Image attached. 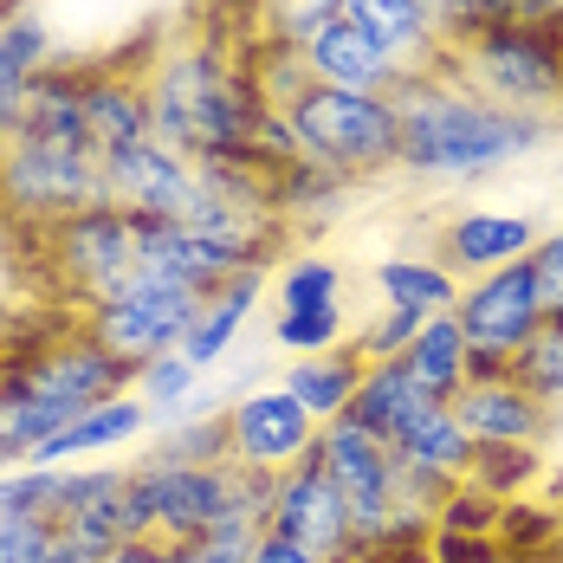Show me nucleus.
Listing matches in <instances>:
<instances>
[{
    "instance_id": "obj_1",
    "label": "nucleus",
    "mask_w": 563,
    "mask_h": 563,
    "mask_svg": "<svg viewBox=\"0 0 563 563\" xmlns=\"http://www.w3.org/2000/svg\"><path fill=\"white\" fill-rule=\"evenodd\" d=\"M395 117H401V163L395 175L428 181V188H466L486 175L538 156L563 123L558 117L506 111L460 85L448 65L441 71H408L395 85Z\"/></svg>"
},
{
    "instance_id": "obj_2",
    "label": "nucleus",
    "mask_w": 563,
    "mask_h": 563,
    "mask_svg": "<svg viewBox=\"0 0 563 563\" xmlns=\"http://www.w3.org/2000/svg\"><path fill=\"white\" fill-rule=\"evenodd\" d=\"M150 91V123L188 163H260V123L266 98L246 71V58L208 40H181L143 71ZM266 169V163H260Z\"/></svg>"
},
{
    "instance_id": "obj_3",
    "label": "nucleus",
    "mask_w": 563,
    "mask_h": 563,
    "mask_svg": "<svg viewBox=\"0 0 563 563\" xmlns=\"http://www.w3.org/2000/svg\"><path fill=\"white\" fill-rule=\"evenodd\" d=\"M91 208H117L104 156L85 143H46V136H7L0 143V214L33 233L91 214Z\"/></svg>"
},
{
    "instance_id": "obj_4",
    "label": "nucleus",
    "mask_w": 563,
    "mask_h": 563,
    "mask_svg": "<svg viewBox=\"0 0 563 563\" xmlns=\"http://www.w3.org/2000/svg\"><path fill=\"white\" fill-rule=\"evenodd\" d=\"M448 71L479 98L531 117H563V33L538 20H506L473 46L448 53Z\"/></svg>"
},
{
    "instance_id": "obj_5",
    "label": "nucleus",
    "mask_w": 563,
    "mask_h": 563,
    "mask_svg": "<svg viewBox=\"0 0 563 563\" xmlns=\"http://www.w3.org/2000/svg\"><path fill=\"white\" fill-rule=\"evenodd\" d=\"M285 117H291V130H298L305 163H318V169L369 181V175H389L395 163H401V117H395V98H363V91L311 85Z\"/></svg>"
},
{
    "instance_id": "obj_6",
    "label": "nucleus",
    "mask_w": 563,
    "mask_h": 563,
    "mask_svg": "<svg viewBox=\"0 0 563 563\" xmlns=\"http://www.w3.org/2000/svg\"><path fill=\"white\" fill-rule=\"evenodd\" d=\"M201 298H208V291H188V285H169V279L136 273L123 291L98 298V305H85V331L104 343L117 363L143 369L150 356L181 350L188 324H195V311H201Z\"/></svg>"
},
{
    "instance_id": "obj_7",
    "label": "nucleus",
    "mask_w": 563,
    "mask_h": 563,
    "mask_svg": "<svg viewBox=\"0 0 563 563\" xmlns=\"http://www.w3.org/2000/svg\"><path fill=\"white\" fill-rule=\"evenodd\" d=\"M143 233L150 221L130 208H91V214L46 227V260L85 305H98L143 273Z\"/></svg>"
},
{
    "instance_id": "obj_8",
    "label": "nucleus",
    "mask_w": 563,
    "mask_h": 563,
    "mask_svg": "<svg viewBox=\"0 0 563 563\" xmlns=\"http://www.w3.org/2000/svg\"><path fill=\"white\" fill-rule=\"evenodd\" d=\"M460 331H466V350L473 356H493V363H511L531 350V338L544 331V311L531 298V279H525V260L518 266H499V273H479V279L460 285V305H453Z\"/></svg>"
},
{
    "instance_id": "obj_9",
    "label": "nucleus",
    "mask_w": 563,
    "mask_h": 563,
    "mask_svg": "<svg viewBox=\"0 0 563 563\" xmlns=\"http://www.w3.org/2000/svg\"><path fill=\"white\" fill-rule=\"evenodd\" d=\"M104 175H111V201L143 214V221H175L188 227V214L201 208L208 181H201V163L175 156L163 136H143L130 150H111L104 156Z\"/></svg>"
},
{
    "instance_id": "obj_10",
    "label": "nucleus",
    "mask_w": 563,
    "mask_h": 563,
    "mask_svg": "<svg viewBox=\"0 0 563 563\" xmlns=\"http://www.w3.org/2000/svg\"><path fill=\"white\" fill-rule=\"evenodd\" d=\"M7 369H13L26 389H40L46 401L71 408V415H85V408H98V401L123 395L130 389V376H136V369L117 363L91 331H78V338H65V343H46V350H26V356H13Z\"/></svg>"
},
{
    "instance_id": "obj_11",
    "label": "nucleus",
    "mask_w": 563,
    "mask_h": 563,
    "mask_svg": "<svg viewBox=\"0 0 563 563\" xmlns=\"http://www.w3.org/2000/svg\"><path fill=\"white\" fill-rule=\"evenodd\" d=\"M273 531L318 551L331 563H356V544H350V499L331 486V473L305 453L298 466H285L273 479Z\"/></svg>"
},
{
    "instance_id": "obj_12",
    "label": "nucleus",
    "mask_w": 563,
    "mask_h": 563,
    "mask_svg": "<svg viewBox=\"0 0 563 563\" xmlns=\"http://www.w3.org/2000/svg\"><path fill=\"white\" fill-rule=\"evenodd\" d=\"M227 441H233L240 466L285 473V466H298L305 453L318 448V421L305 415L298 395H285L273 383V389H246L227 401Z\"/></svg>"
},
{
    "instance_id": "obj_13",
    "label": "nucleus",
    "mask_w": 563,
    "mask_h": 563,
    "mask_svg": "<svg viewBox=\"0 0 563 563\" xmlns=\"http://www.w3.org/2000/svg\"><path fill=\"white\" fill-rule=\"evenodd\" d=\"M453 415H460V428L479 448H551V434H558V408L538 389H525L518 369L511 376H486V383H466V389L453 395Z\"/></svg>"
},
{
    "instance_id": "obj_14",
    "label": "nucleus",
    "mask_w": 563,
    "mask_h": 563,
    "mask_svg": "<svg viewBox=\"0 0 563 563\" xmlns=\"http://www.w3.org/2000/svg\"><path fill=\"white\" fill-rule=\"evenodd\" d=\"M544 227L518 208H453L441 233H434V260L448 266L453 279H479V273H499V266H518L531 246H538Z\"/></svg>"
},
{
    "instance_id": "obj_15",
    "label": "nucleus",
    "mask_w": 563,
    "mask_h": 563,
    "mask_svg": "<svg viewBox=\"0 0 563 563\" xmlns=\"http://www.w3.org/2000/svg\"><path fill=\"white\" fill-rule=\"evenodd\" d=\"M136 486L150 499L156 538H169V544H188V538L227 525V466H156V460H136Z\"/></svg>"
},
{
    "instance_id": "obj_16",
    "label": "nucleus",
    "mask_w": 563,
    "mask_h": 563,
    "mask_svg": "<svg viewBox=\"0 0 563 563\" xmlns=\"http://www.w3.org/2000/svg\"><path fill=\"white\" fill-rule=\"evenodd\" d=\"M305 71H311V85L363 91V98H395V85L408 78L401 58H395L376 33H363L356 20H343V13L305 46Z\"/></svg>"
},
{
    "instance_id": "obj_17",
    "label": "nucleus",
    "mask_w": 563,
    "mask_h": 563,
    "mask_svg": "<svg viewBox=\"0 0 563 563\" xmlns=\"http://www.w3.org/2000/svg\"><path fill=\"white\" fill-rule=\"evenodd\" d=\"M246 266H266V260H253L246 246H227L214 233H195V227L150 221V233H143V273L150 279L188 285V291H214L233 273H246Z\"/></svg>"
},
{
    "instance_id": "obj_18",
    "label": "nucleus",
    "mask_w": 563,
    "mask_h": 563,
    "mask_svg": "<svg viewBox=\"0 0 563 563\" xmlns=\"http://www.w3.org/2000/svg\"><path fill=\"white\" fill-rule=\"evenodd\" d=\"M123 499H130V466H71V486H65V506H58V538L85 544V551H117L130 544V525H123Z\"/></svg>"
},
{
    "instance_id": "obj_19",
    "label": "nucleus",
    "mask_w": 563,
    "mask_h": 563,
    "mask_svg": "<svg viewBox=\"0 0 563 563\" xmlns=\"http://www.w3.org/2000/svg\"><path fill=\"white\" fill-rule=\"evenodd\" d=\"M143 136H156L143 78H130L117 58H98V65L85 71V143H91L98 156H111V150L143 143Z\"/></svg>"
},
{
    "instance_id": "obj_20",
    "label": "nucleus",
    "mask_w": 563,
    "mask_h": 563,
    "mask_svg": "<svg viewBox=\"0 0 563 563\" xmlns=\"http://www.w3.org/2000/svg\"><path fill=\"white\" fill-rule=\"evenodd\" d=\"M260 291H266V266H246L227 285H214L201 298V311H195V324H188V338H181L175 356H188L201 376L221 369L227 356H233V343H240V331H246V318L260 311Z\"/></svg>"
},
{
    "instance_id": "obj_21",
    "label": "nucleus",
    "mask_w": 563,
    "mask_h": 563,
    "mask_svg": "<svg viewBox=\"0 0 563 563\" xmlns=\"http://www.w3.org/2000/svg\"><path fill=\"white\" fill-rule=\"evenodd\" d=\"M150 428H156L150 408L123 389V395H111V401H98V408H85V415H78L65 434H53L40 453H26V466H78V460H98V453H111V448H136Z\"/></svg>"
},
{
    "instance_id": "obj_22",
    "label": "nucleus",
    "mask_w": 563,
    "mask_h": 563,
    "mask_svg": "<svg viewBox=\"0 0 563 563\" xmlns=\"http://www.w3.org/2000/svg\"><path fill=\"white\" fill-rule=\"evenodd\" d=\"M338 13L356 20L363 33H376L401 58V71H441L448 65V46H441V33H434L421 0H338Z\"/></svg>"
},
{
    "instance_id": "obj_23",
    "label": "nucleus",
    "mask_w": 563,
    "mask_h": 563,
    "mask_svg": "<svg viewBox=\"0 0 563 563\" xmlns=\"http://www.w3.org/2000/svg\"><path fill=\"white\" fill-rule=\"evenodd\" d=\"M428 408H434V395L421 389V383H415L401 363H369L343 415H350L356 428H369L376 441H389V448H395V441H401V434H408V428L428 415Z\"/></svg>"
},
{
    "instance_id": "obj_24",
    "label": "nucleus",
    "mask_w": 563,
    "mask_h": 563,
    "mask_svg": "<svg viewBox=\"0 0 563 563\" xmlns=\"http://www.w3.org/2000/svg\"><path fill=\"white\" fill-rule=\"evenodd\" d=\"M363 350H356V338L338 343V350H324V356H291L279 376L285 395H298L305 401V415L324 428V421H338L343 408H350V395H356V383H363Z\"/></svg>"
},
{
    "instance_id": "obj_25",
    "label": "nucleus",
    "mask_w": 563,
    "mask_h": 563,
    "mask_svg": "<svg viewBox=\"0 0 563 563\" xmlns=\"http://www.w3.org/2000/svg\"><path fill=\"white\" fill-rule=\"evenodd\" d=\"M369 285H376V305H408L421 318H448L460 305V279L434 253H389L369 266Z\"/></svg>"
},
{
    "instance_id": "obj_26",
    "label": "nucleus",
    "mask_w": 563,
    "mask_h": 563,
    "mask_svg": "<svg viewBox=\"0 0 563 563\" xmlns=\"http://www.w3.org/2000/svg\"><path fill=\"white\" fill-rule=\"evenodd\" d=\"M85 71L78 58H58L53 71L33 78V98H26V123L20 136H46V143H85ZM91 150V143H85Z\"/></svg>"
},
{
    "instance_id": "obj_27",
    "label": "nucleus",
    "mask_w": 563,
    "mask_h": 563,
    "mask_svg": "<svg viewBox=\"0 0 563 563\" xmlns=\"http://www.w3.org/2000/svg\"><path fill=\"white\" fill-rule=\"evenodd\" d=\"M466 356H473V350H466V331H460V318L448 311V318H428L395 363L434 395V401H453V395L466 389Z\"/></svg>"
},
{
    "instance_id": "obj_28",
    "label": "nucleus",
    "mask_w": 563,
    "mask_h": 563,
    "mask_svg": "<svg viewBox=\"0 0 563 563\" xmlns=\"http://www.w3.org/2000/svg\"><path fill=\"white\" fill-rule=\"evenodd\" d=\"M130 395L150 408V421L156 428H169V421H195V408H201V395H208V376L188 363V356H150L136 376H130Z\"/></svg>"
},
{
    "instance_id": "obj_29",
    "label": "nucleus",
    "mask_w": 563,
    "mask_h": 563,
    "mask_svg": "<svg viewBox=\"0 0 563 563\" xmlns=\"http://www.w3.org/2000/svg\"><path fill=\"white\" fill-rule=\"evenodd\" d=\"M71 421H78L71 408H58V401H46L40 389H26V383L0 363V434H7V448L20 453V460L40 453L53 434H65Z\"/></svg>"
},
{
    "instance_id": "obj_30",
    "label": "nucleus",
    "mask_w": 563,
    "mask_h": 563,
    "mask_svg": "<svg viewBox=\"0 0 563 563\" xmlns=\"http://www.w3.org/2000/svg\"><path fill=\"white\" fill-rule=\"evenodd\" d=\"M395 453L401 460H415V466H434V473H448V479H466L473 473V453H479V441L460 428V415H453V401H434L401 441H395Z\"/></svg>"
},
{
    "instance_id": "obj_31",
    "label": "nucleus",
    "mask_w": 563,
    "mask_h": 563,
    "mask_svg": "<svg viewBox=\"0 0 563 563\" xmlns=\"http://www.w3.org/2000/svg\"><path fill=\"white\" fill-rule=\"evenodd\" d=\"M350 175L338 169H318V163H291L279 169V221L285 227H324L338 221L343 208H350Z\"/></svg>"
},
{
    "instance_id": "obj_32",
    "label": "nucleus",
    "mask_w": 563,
    "mask_h": 563,
    "mask_svg": "<svg viewBox=\"0 0 563 563\" xmlns=\"http://www.w3.org/2000/svg\"><path fill=\"white\" fill-rule=\"evenodd\" d=\"M143 460L156 466H227L233 441H227V415H195V421H169Z\"/></svg>"
},
{
    "instance_id": "obj_33",
    "label": "nucleus",
    "mask_w": 563,
    "mask_h": 563,
    "mask_svg": "<svg viewBox=\"0 0 563 563\" xmlns=\"http://www.w3.org/2000/svg\"><path fill=\"white\" fill-rule=\"evenodd\" d=\"M65 486H71V466H7L0 473V518H53L65 506Z\"/></svg>"
},
{
    "instance_id": "obj_34",
    "label": "nucleus",
    "mask_w": 563,
    "mask_h": 563,
    "mask_svg": "<svg viewBox=\"0 0 563 563\" xmlns=\"http://www.w3.org/2000/svg\"><path fill=\"white\" fill-rule=\"evenodd\" d=\"M318 305H343V266L324 253H291L279 266V305L273 311H318Z\"/></svg>"
},
{
    "instance_id": "obj_35",
    "label": "nucleus",
    "mask_w": 563,
    "mask_h": 563,
    "mask_svg": "<svg viewBox=\"0 0 563 563\" xmlns=\"http://www.w3.org/2000/svg\"><path fill=\"white\" fill-rule=\"evenodd\" d=\"M273 343L285 356H324L350 343V311L343 305H318V311H273Z\"/></svg>"
},
{
    "instance_id": "obj_36",
    "label": "nucleus",
    "mask_w": 563,
    "mask_h": 563,
    "mask_svg": "<svg viewBox=\"0 0 563 563\" xmlns=\"http://www.w3.org/2000/svg\"><path fill=\"white\" fill-rule=\"evenodd\" d=\"M538 473H544V448H479V453H473L466 486H479L486 499L511 506V499H518Z\"/></svg>"
},
{
    "instance_id": "obj_37",
    "label": "nucleus",
    "mask_w": 563,
    "mask_h": 563,
    "mask_svg": "<svg viewBox=\"0 0 563 563\" xmlns=\"http://www.w3.org/2000/svg\"><path fill=\"white\" fill-rule=\"evenodd\" d=\"M421 7H428V20H434V33H441L448 53H460V46H473L479 33L518 20V0H421Z\"/></svg>"
},
{
    "instance_id": "obj_38",
    "label": "nucleus",
    "mask_w": 563,
    "mask_h": 563,
    "mask_svg": "<svg viewBox=\"0 0 563 563\" xmlns=\"http://www.w3.org/2000/svg\"><path fill=\"white\" fill-rule=\"evenodd\" d=\"M266 20H260V40H273V46H311L331 20H338V0H266L260 7Z\"/></svg>"
},
{
    "instance_id": "obj_39",
    "label": "nucleus",
    "mask_w": 563,
    "mask_h": 563,
    "mask_svg": "<svg viewBox=\"0 0 563 563\" xmlns=\"http://www.w3.org/2000/svg\"><path fill=\"white\" fill-rule=\"evenodd\" d=\"M421 324H428V318L408 311V305H376V311L356 324V350H363V363H395V356L415 343Z\"/></svg>"
},
{
    "instance_id": "obj_40",
    "label": "nucleus",
    "mask_w": 563,
    "mask_h": 563,
    "mask_svg": "<svg viewBox=\"0 0 563 563\" xmlns=\"http://www.w3.org/2000/svg\"><path fill=\"white\" fill-rule=\"evenodd\" d=\"M518 383L538 389L563 415V318H544V331H538L531 350L518 356Z\"/></svg>"
},
{
    "instance_id": "obj_41",
    "label": "nucleus",
    "mask_w": 563,
    "mask_h": 563,
    "mask_svg": "<svg viewBox=\"0 0 563 563\" xmlns=\"http://www.w3.org/2000/svg\"><path fill=\"white\" fill-rule=\"evenodd\" d=\"M525 279L544 318H563V221L538 233V246L525 253Z\"/></svg>"
},
{
    "instance_id": "obj_42",
    "label": "nucleus",
    "mask_w": 563,
    "mask_h": 563,
    "mask_svg": "<svg viewBox=\"0 0 563 563\" xmlns=\"http://www.w3.org/2000/svg\"><path fill=\"white\" fill-rule=\"evenodd\" d=\"M260 538L266 531H253V525H214V531L175 544V563H253V544Z\"/></svg>"
},
{
    "instance_id": "obj_43",
    "label": "nucleus",
    "mask_w": 563,
    "mask_h": 563,
    "mask_svg": "<svg viewBox=\"0 0 563 563\" xmlns=\"http://www.w3.org/2000/svg\"><path fill=\"white\" fill-rule=\"evenodd\" d=\"M499 511H506L499 499H486L479 486H466V479H460V493L441 506L434 531H479V538H499Z\"/></svg>"
},
{
    "instance_id": "obj_44",
    "label": "nucleus",
    "mask_w": 563,
    "mask_h": 563,
    "mask_svg": "<svg viewBox=\"0 0 563 563\" xmlns=\"http://www.w3.org/2000/svg\"><path fill=\"white\" fill-rule=\"evenodd\" d=\"M58 544L53 518H0V563H46Z\"/></svg>"
},
{
    "instance_id": "obj_45",
    "label": "nucleus",
    "mask_w": 563,
    "mask_h": 563,
    "mask_svg": "<svg viewBox=\"0 0 563 563\" xmlns=\"http://www.w3.org/2000/svg\"><path fill=\"white\" fill-rule=\"evenodd\" d=\"M428 558L434 563H511L499 538H479V531H434L428 538Z\"/></svg>"
},
{
    "instance_id": "obj_46",
    "label": "nucleus",
    "mask_w": 563,
    "mask_h": 563,
    "mask_svg": "<svg viewBox=\"0 0 563 563\" xmlns=\"http://www.w3.org/2000/svg\"><path fill=\"white\" fill-rule=\"evenodd\" d=\"M98 563H175V544L169 538H130V544L104 551Z\"/></svg>"
},
{
    "instance_id": "obj_47",
    "label": "nucleus",
    "mask_w": 563,
    "mask_h": 563,
    "mask_svg": "<svg viewBox=\"0 0 563 563\" xmlns=\"http://www.w3.org/2000/svg\"><path fill=\"white\" fill-rule=\"evenodd\" d=\"M253 563H331V558H318V551L291 544V538H279V531H266V538L253 544Z\"/></svg>"
},
{
    "instance_id": "obj_48",
    "label": "nucleus",
    "mask_w": 563,
    "mask_h": 563,
    "mask_svg": "<svg viewBox=\"0 0 563 563\" xmlns=\"http://www.w3.org/2000/svg\"><path fill=\"white\" fill-rule=\"evenodd\" d=\"M46 563H98V551H85V544H71V538H58L53 551H46Z\"/></svg>"
},
{
    "instance_id": "obj_49",
    "label": "nucleus",
    "mask_w": 563,
    "mask_h": 563,
    "mask_svg": "<svg viewBox=\"0 0 563 563\" xmlns=\"http://www.w3.org/2000/svg\"><path fill=\"white\" fill-rule=\"evenodd\" d=\"M511 563H563V544H551V551H531V558H511Z\"/></svg>"
},
{
    "instance_id": "obj_50",
    "label": "nucleus",
    "mask_w": 563,
    "mask_h": 563,
    "mask_svg": "<svg viewBox=\"0 0 563 563\" xmlns=\"http://www.w3.org/2000/svg\"><path fill=\"white\" fill-rule=\"evenodd\" d=\"M7 466H20V453L7 448V434H0V473H7Z\"/></svg>"
},
{
    "instance_id": "obj_51",
    "label": "nucleus",
    "mask_w": 563,
    "mask_h": 563,
    "mask_svg": "<svg viewBox=\"0 0 563 563\" xmlns=\"http://www.w3.org/2000/svg\"><path fill=\"white\" fill-rule=\"evenodd\" d=\"M558 531H563V511H558Z\"/></svg>"
},
{
    "instance_id": "obj_52",
    "label": "nucleus",
    "mask_w": 563,
    "mask_h": 563,
    "mask_svg": "<svg viewBox=\"0 0 563 563\" xmlns=\"http://www.w3.org/2000/svg\"><path fill=\"white\" fill-rule=\"evenodd\" d=\"M558 201H563V188H558Z\"/></svg>"
}]
</instances>
